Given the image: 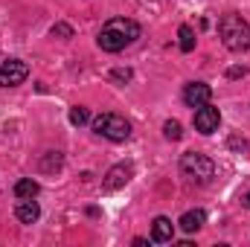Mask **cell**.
<instances>
[{"label": "cell", "mask_w": 250, "mask_h": 247, "mask_svg": "<svg viewBox=\"0 0 250 247\" xmlns=\"http://www.w3.org/2000/svg\"><path fill=\"white\" fill-rule=\"evenodd\" d=\"M181 172L187 175L189 181L195 184H209L215 178V163L207 157V154H198V151H187L181 157Z\"/></svg>", "instance_id": "3957f363"}, {"label": "cell", "mask_w": 250, "mask_h": 247, "mask_svg": "<svg viewBox=\"0 0 250 247\" xmlns=\"http://www.w3.org/2000/svg\"><path fill=\"white\" fill-rule=\"evenodd\" d=\"M163 137H166V140H172V143H175V140H181V137H184L181 123H178V120H169V123L163 125Z\"/></svg>", "instance_id": "5bb4252c"}, {"label": "cell", "mask_w": 250, "mask_h": 247, "mask_svg": "<svg viewBox=\"0 0 250 247\" xmlns=\"http://www.w3.org/2000/svg\"><path fill=\"white\" fill-rule=\"evenodd\" d=\"M53 38H64V41L73 38V26H70V23H56V26H53Z\"/></svg>", "instance_id": "e0dca14e"}, {"label": "cell", "mask_w": 250, "mask_h": 247, "mask_svg": "<svg viewBox=\"0 0 250 247\" xmlns=\"http://www.w3.org/2000/svg\"><path fill=\"white\" fill-rule=\"evenodd\" d=\"M178 224H181V230H184V233H198V230L207 224V212H204V209H189V212L181 215V221H178Z\"/></svg>", "instance_id": "30bf717a"}, {"label": "cell", "mask_w": 250, "mask_h": 247, "mask_svg": "<svg viewBox=\"0 0 250 247\" xmlns=\"http://www.w3.org/2000/svg\"><path fill=\"white\" fill-rule=\"evenodd\" d=\"M90 120V114H87V108H82V105H76V108H70V123L73 125H84Z\"/></svg>", "instance_id": "9a60e30c"}, {"label": "cell", "mask_w": 250, "mask_h": 247, "mask_svg": "<svg viewBox=\"0 0 250 247\" xmlns=\"http://www.w3.org/2000/svg\"><path fill=\"white\" fill-rule=\"evenodd\" d=\"M59 166H62V154H59V151H50V157L41 160V172H53V169H59Z\"/></svg>", "instance_id": "2e32d148"}, {"label": "cell", "mask_w": 250, "mask_h": 247, "mask_svg": "<svg viewBox=\"0 0 250 247\" xmlns=\"http://www.w3.org/2000/svg\"><path fill=\"white\" fill-rule=\"evenodd\" d=\"M41 192V186H38V181H32V178H23V181H18L15 184V195L23 201V198H35Z\"/></svg>", "instance_id": "7c38bea8"}, {"label": "cell", "mask_w": 250, "mask_h": 247, "mask_svg": "<svg viewBox=\"0 0 250 247\" xmlns=\"http://www.w3.org/2000/svg\"><path fill=\"white\" fill-rule=\"evenodd\" d=\"M242 204H245V206L250 209V192H245V198H242Z\"/></svg>", "instance_id": "ffe728a7"}, {"label": "cell", "mask_w": 250, "mask_h": 247, "mask_svg": "<svg viewBox=\"0 0 250 247\" xmlns=\"http://www.w3.org/2000/svg\"><path fill=\"white\" fill-rule=\"evenodd\" d=\"M218 35L230 53H248L250 50V23L242 15H224L218 21Z\"/></svg>", "instance_id": "7a4b0ae2"}, {"label": "cell", "mask_w": 250, "mask_h": 247, "mask_svg": "<svg viewBox=\"0 0 250 247\" xmlns=\"http://www.w3.org/2000/svg\"><path fill=\"white\" fill-rule=\"evenodd\" d=\"M245 73H248V70H245V67H233V70H230V73H227V76H230V79H239V76H245Z\"/></svg>", "instance_id": "d6986e66"}, {"label": "cell", "mask_w": 250, "mask_h": 247, "mask_svg": "<svg viewBox=\"0 0 250 247\" xmlns=\"http://www.w3.org/2000/svg\"><path fill=\"white\" fill-rule=\"evenodd\" d=\"M26 76H29V67L21 59H6L0 64V87H18L26 82Z\"/></svg>", "instance_id": "5b68a950"}, {"label": "cell", "mask_w": 250, "mask_h": 247, "mask_svg": "<svg viewBox=\"0 0 250 247\" xmlns=\"http://www.w3.org/2000/svg\"><path fill=\"white\" fill-rule=\"evenodd\" d=\"M134 175V166L131 163H117L108 175H105V189H123Z\"/></svg>", "instance_id": "ba28073f"}, {"label": "cell", "mask_w": 250, "mask_h": 247, "mask_svg": "<svg viewBox=\"0 0 250 247\" xmlns=\"http://www.w3.org/2000/svg\"><path fill=\"white\" fill-rule=\"evenodd\" d=\"M209 99H212V87L204 84V82H192V84H187V90H184V102H187L189 108H201Z\"/></svg>", "instance_id": "52a82bcc"}, {"label": "cell", "mask_w": 250, "mask_h": 247, "mask_svg": "<svg viewBox=\"0 0 250 247\" xmlns=\"http://www.w3.org/2000/svg\"><path fill=\"white\" fill-rule=\"evenodd\" d=\"M140 35H143V29H140L137 21H131V18H111V21L102 26L96 44H99L105 53H120L128 44H134Z\"/></svg>", "instance_id": "6da1fadb"}, {"label": "cell", "mask_w": 250, "mask_h": 247, "mask_svg": "<svg viewBox=\"0 0 250 247\" xmlns=\"http://www.w3.org/2000/svg\"><path fill=\"white\" fill-rule=\"evenodd\" d=\"M111 79H114V82H131V70H128V67H120V70L111 73Z\"/></svg>", "instance_id": "ac0fdd59"}, {"label": "cell", "mask_w": 250, "mask_h": 247, "mask_svg": "<svg viewBox=\"0 0 250 247\" xmlns=\"http://www.w3.org/2000/svg\"><path fill=\"white\" fill-rule=\"evenodd\" d=\"M178 38H181V50H184V53H192V50H195V32H192V26L184 23V26L178 29Z\"/></svg>", "instance_id": "4fadbf2b"}, {"label": "cell", "mask_w": 250, "mask_h": 247, "mask_svg": "<svg viewBox=\"0 0 250 247\" xmlns=\"http://www.w3.org/2000/svg\"><path fill=\"white\" fill-rule=\"evenodd\" d=\"M172 239H175V224H172L166 215H157V218L151 221V242L166 245V242H172Z\"/></svg>", "instance_id": "9c48e42d"}, {"label": "cell", "mask_w": 250, "mask_h": 247, "mask_svg": "<svg viewBox=\"0 0 250 247\" xmlns=\"http://www.w3.org/2000/svg\"><path fill=\"white\" fill-rule=\"evenodd\" d=\"M15 215H18V221H23V224H35L38 215H41V209H38V204H35L32 198H23V201L15 206Z\"/></svg>", "instance_id": "8fae6325"}, {"label": "cell", "mask_w": 250, "mask_h": 247, "mask_svg": "<svg viewBox=\"0 0 250 247\" xmlns=\"http://www.w3.org/2000/svg\"><path fill=\"white\" fill-rule=\"evenodd\" d=\"M93 131L99 137H108L114 143H123V140L131 137V123L125 117H120V114H99L93 120Z\"/></svg>", "instance_id": "277c9868"}, {"label": "cell", "mask_w": 250, "mask_h": 247, "mask_svg": "<svg viewBox=\"0 0 250 247\" xmlns=\"http://www.w3.org/2000/svg\"><path fill=\"white\" fill-rule=\"evenodd\" d=\"M218 125H221V114H218V108H212L209 102L195 111V131H198V134H215Z\"/></svg>", "instance_id": "8992f818"}]
</instances>
